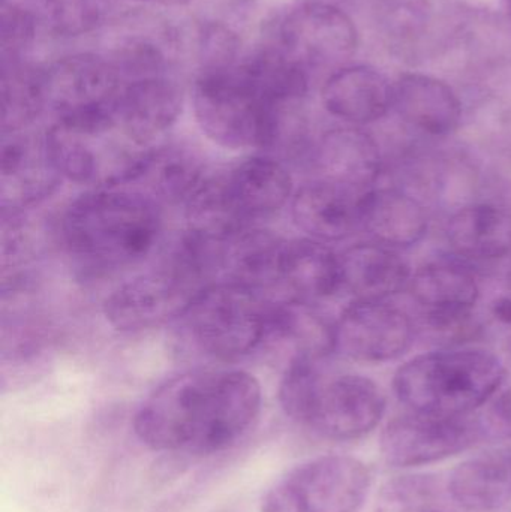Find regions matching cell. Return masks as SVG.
Returning <instances> with one entry per match:
<instances>
[{"instance_id":"obj_1","label":"cell","mask_w":511,"mask_h":512,"mask_svg":"<svg viewBox=\"0 0 511 512\" xmlns=\"http://www.w3.org/2000/svg\"><path fill=\"white\" fill-rule=\"evenodd\" d=\"M260 411V382L251 373L194 370L156 388L135 414L134 429L155 451L213 454L242 439Z\"/></svg>"},{"instance_id":"obj_2","label":"cell","mask_w":511,"mask_h":512,"mask_svg":"<svg viewBox=\"0 0 511 512\" xmlns=\"http://www.w3.org/2000/svg\"><path fill=\"white\" fill-rule=\"evenodd\" d=\"M309 74L266 48L243 62L200 71L192 102L201 131L227 149H273L285 141Z\"/></svg>"},{"instance_id":"obj_3","label":"cell","mask_w":511,"mask_h":512,"mask_svg":"<svg viewBox=\"0 0 511 512\" xmlns=\"http://www.w3.org/2000/svg\"><path fill=\"white\" fill-rule=\"evenodd\" d=\"M162 230L159 204L140 189H95L60 218L59 239L86 277H104L143 261Z\"/></svg>"},{"instance_id":"obj_4","label":"cell","mask_w":511,"mask_h":512,"mask_svg":"<svg viewBox=\"0 0 511 512\" xmlns=\"http://www.w3.org/2000/svg\"><path fill=\"white\" fill-rule=\"evenodd\" d=\"M279 400L288 417L329 441L363 438L386 412V397L372 379L330 373L326 358L290 361L282 376Z\"/></svg>"},{"instance_id":"obj_5","label":"cell","mask_w":511,"mask_h":512,"mask_svg":"<svg viewBox=\"0 0 511 512\" xmlns=\"http://www.w3.org/2000/svg\"><path fill=\"white\" fill-rule=\"evenodd\" d=\"M215 279L212 243L186 230L158 264L108 295L105 318L120 333L162 327L182 318L194 298Z\"/></svg>"},{"instance_id":"obj_6","label":"cell","mask_w":511,"mask_h":512,"mask_svg":"<svg viewBox=\"0 0 511 512\" xmlns=\"http://www.w3.org/2000/svg\"><path fill=\"white\" fill-rule=\"evenodd\" d=\"M506 369L483 349H449L419 355L399 367L396 396L410 411L464 417L482 408L500 390Z\"/></svg>"},{"instance_id":"obj_7","label":"cell","mask_w":511,"mask_h":512,"mask_svg":"<svg viewBox=\"0 0 511 512\" xmlns=\"http://www.w3.org/2000/svg\"><path fill=\"white\" fill-rule=\"evenodd\" d=\"M293 195V179L284 164L255 156L209 176L186 203L188 230L222 240L257 219L275 215Z\"/></svg>"},{"instance_id":"obj_8","label":"cell","mask_w":511,"mask_h":512,"mask_svg":"<svg viewBox=\"0 0 511 512\" xmlns=\"http://www.w3.org/2000/svg\"><path fill=\"white\" fill-rule=\"evenodd\" d=\"M60 176L95 189L134 183L156 147L129 137L114 113L54 120L44 132Z\"/></svg>"},{"instance_id":"obj_9","label":"cell","mask_w":511,"mask_h":512,"mask_svg":"<svg viewBox=\"0 0 511 512\" xmlns=\"http://www.w3.org/2000/svg\"><path fill=\"white\" fill-rule=\"evenodd\" d=\"M275 301L230 282L206 286L182 316L192 345L212 360L239 361L267 345Z\"/></svg>"},{"instance_id":"obj_10","label":"cell","mask_w":511,"mask_h":512,"mask_svg":"<svg viewBox=\"0 0 511 512\" xmlns=\"http://www.w3.org/2000/svg\"><path fill=\"white\" fill-rule=\"evenodd\" d=\"M365 463L323 456L291 469L267 492L261 512H356L371 487Z\"/></svg>"},{"instance_id":"obj_11","label":"cell","mask_w":511,"mask_h":512,"mask_svg":"<svg viewBox=\"0 0 511 512\" xmlns=\"http://www.w3.org/2000/svg\"><path fill=\"white\" fill-rule=\"evenodd\" d=\"M357 45L359 33L350 15L330 3L306 2L279 21L270 48L309 74L344 65Z\"/></svg>"},{"instance_id":"obj_12","label":"cell","mask_w":511,"mask_h":512,"mask_svg":"<svg viewBox=\"0 0 511 512\" xmlns=\"http://www.w3.org/2000/svg\"><path fill=\"white\" fill-rule=\"evenodd\" d=\"M126 80L110 57H62L44 68L47 110L59 119L114 113Z\"/></svg>"},{"instance_id":"obj_13","label":"cell","mask_w":511,"mask_h":512,"mask_svg":"<svg viewBox=\"0 0 511 512\" xmlns=\"http://www.w3.org/2000/svg\"><path fill=\"white\" fill-rule=\"evenodd\" d=\"M485 439L479 418L410 411L393 418L381 435V454L395 468L429 465L470 450Z\"/></svg>"},{"instance_id":"obj_14","label":"cell","mask_w":511,"mask_h":512,"mask_svg":"<svg viewBox=\"0 0 511 512\" xmlns=\"http://www.w3.org/2000/svg\"><path fill=\"white\" fill-rule=\"evenodd\" d=\"M410 316L386 301L356 300L333 325V348L360 363H386L402 357L413 345Z\"/></svg>"},{"instance_id":"obj_15","label":"cell","mask_w":511,"mask_h":512,"mask_svg":"<svg viewBox=\"0 0 511 512\" xmlns=\"http://www.w3.org/2000/svg\"><path fill=\"white\" fill-rule=\"evenodd\" d=\"M59 170L48 152L45 134L17 131L3 134L0 155L2 213H23L47 200L57 188Z\"/></svg>"},{"instance_id":"obj_16","label":"cell","mask_w":511,"mask_h":512,"mask_svg":"<svg viewBox=\"0 0 511 512\" xmlns=\"http://www.w3.org/2000/svg\"><path fill=\"white\" fill-rule=\"evenodd\" d=\"M411 295L425 309L434 330H456L465 325L479 300L473 274L456 262H429L411 276Z\"/></svg>"},{"instance_id":"obj_17","label":"cell","mask_w":511,"mask_h":512,"mask_svg":"<svg viewBox=\"0 0 511 512\" xmlns=\"http://www.w3.org/2000/svg\"><path fill=\"white\" fill-rule=\"evenodd\" d=\"M362 195L330 180L305 183L291 204L294 224L318 242L348 239L362 228Z\"/></svg>"},{"instance_id":"obj_18","label":"cell","mask_w":511,"mask_h":512,"mask_svg":"<svg viewBox=\"0 0 511 512\" xmlns=\"http://www.w3.org/2000/svg\"><path fill=\"white\" fill-rule=\"evenodd\" d=\"M182 89L165 75L128 81L116 104V119L126 134L144 147H156L159 137L179 119Z\"/></svg>"},{"instance_id":"obj_19","label":"cell","mask_w":511,"mask_h":512,"mask_svg":"<svg viewBox=\"0 0 511 512\" xmlns=\"http://www.w3.org/2000/svg\"><path fill=\"white\" fill-rule=\"evenodd\" d=\"M285 240L272 231L246 227L216 243V277L263 292L278 286Z\"/></svg>"},{"instance_id":"obj_20","label":"cell","mask_w":511,"mask_h":512,"mask_svg":"<svg viewBox=\"0 0 511 512\" xmlns=\"http://www.w3.org/2000/svg\"><path fill=\"white\" fill-rule=\"evenodd\" d=\"M278 286L285 300L311 304L342 288L341 255L314 239L285 240L279 262Z\"/></svg>"},{"instance_id":"obj_21","label":"cell","mask_w":511,"mask_h":512,"mask_svg":"<svg viewBox=\"0 0 511 512\" xmlns=\"http://www.w3.org/2000/svg\"><path fill=\"white\" fill-rule=\"evenodd\" d=\"M312 161L320 179L366 192L381 174V153L377 141L359 128L327 131L314 149Z\"/></svg>"},{"instance_id":"obj_22","label":"cell","mask_w":511,"mask_h":512,"mask_svg":"<svg viewBox=\"0 0 511 512\" xmlns=\"http://www.w3.org/2000/svg\"><path fill=\"white\" fill-rule=\"evenodd\" d=\"M321 99L332 116L353 125H366L383 119L393 108V84L377 69L350 66L327 78Z\"/></svg>"},{"instance_id":"obj_23","label":"cell","mask_w":511,"mask_h":512,"mask_svg":"<svg viewBox=\"0 0 511 512\" xmlns=\"http://www.w3.org/2000/svg\"><path fill=\"white\" fill-rule=\"evenodd\" d=\"M393 108L408 125L432 137L453 134L462 119L452 87L423 74H404L393 83Z\"/></svg>"},{"instance_id":"obj_24","label":"cell","mask_w":511,"mask_h":512,"mask_svg":"<svg viewBox=\"0 0 511 512\" xmlns=\"http://www.w3.org/2000/svg\"><path fill=\"white\" fill-rule=\"evenodd\" d=\"M360 209L363 230L387 248H411L428 234L429 219L425 207L399 189L363 192Z\"/></svg>"},{"instance_id":"obj_25","label":"cell","mask_w":511,"mask_h":512,"mask_svg":"<svg viewBox=\"0 0 511 512\" xmlns=\"http://www.w3.org/2000/svg\"><path fill=\"white\" fill-rule=\"evenodd\" d=\"M342 288L356 300L386 301L410 285L411 270L395 249L360 243L341 255Z\"/></svg>"},{"instance_id":"obj_26","label":"cell","mask_w":511,"mask_h":512,"mask_svg":"<svg viewBox=\"0 0 511 512\" xmlns=\"http://www.w3.org/2000/svg\"><path fill=\"white\" fill-rule=\"evenodd\" d=\"M447 486L462 510H500L511 499V451H489L468 459L453 469Z\"/></svg>"},{"instance_id":"obj_27","label":"cell","mask_w":511,"mask_h":512,"mask_svg":"<svg viewBox=\"0 0 511 512\" xmlns=\"http://www.w3.org/2000/svg\"><path fill=\"white\" fill-rule=\"evenodd\" d=\"M446 236L465 258H504L511 254V213L495 204H470L453 213Z\"/></svg>"},{"instance_id":"obj_28","label":"cell","mask_w":511,"mask_h":512,"mask_svg":"<svg viewBox=\"0 0 511 512\" xmlns=\"http://www.w3.org/2000/svg\"><path fill=\"white\" fill-rule=\"evenodd\" d=\"M207 177L206 167L194 152L185 147L165 146L153 150L134 183H143L144 189L140 191L159 206L162 203L186 206Z\"/></svg>"},{"instance_id":"obj_29","label":"cell","mask_w":511,"mask_h":512,"mask_svg":"<svg viewBox=\"0 0 511 512\" xmlns=\"http://www.w3.org/2000/svg\"><path fill=\"white\" fill-rule=\"evenodd\" d=\"M2 129L24 131L47 111L44 68L21 62L2 63Z\"/></svg>"},{"instance_id":"obj_30","label":"cell","mask_w":511,"mask_h":512,"mask_svg":"<svg viewBox=\"0 0 511 512\" xmlns=\"http://www.w3.org/2000/svg\"><path fill=\"white\" fill-rule=\"evenodd\" d=\"M449 486L435 475L405 474L381 487L375 512H453Z\"/></svg>"},{"instance_id":"obj_31","label":"cell","mask_w":511,"mask_h":512,"mask_svg":"<svg viewBox=\"0 0 511 512\" xmlns=\"http://www.w3.org/2000/svg\"><path fill=\"white\" fill-rule=\"evenodd\" d=\"M39 24L57 36H80L99 29L107 20L111 0H18Z\"/></svg>"},{"instance_id":"obj_32","label":"cell","mask_w":511,"mask_h":512,"mask_svg":"<svg viewBox=\"0 0 511 512\" xmlns=\"http://www.w3.org/2000/svg\"><path fill=\"white\" fill-rule=\"evenodd\" d=\"M39 24L32 12L18 0H2L0 56L2 63L21 62L35 41Z\"/></svg>"},{"instance_id":"obj_33","label":"cell","mask_w":511,"mask_h":512,"mask_svg":"<svg viewBox=\"0 0 511 512\" xmlns=\"http://www.w3.org/2000/svg\"><path fill=\"white\" fill-rule=\"evenodd\" d=\"M426 0H380L378 15L390 35L413 38L420 35L429 21Z\"/></svg>"},{"instance_id":"obj_34","label":"cell","mask_w":511,"mask_h":512,"mask_svg":"<svg viewBox=\"0 0 511 512\" xmlns=\"http://www.w3.org/2000/svg\"><path fill=\"white\" fill-rule=\"evenodd\" d=\"M201 71L234 65L239 54V39L221 24H204L198 30Z\"/></svg>"},{"instance_id":"obj_35","label":"cell","mask_w":511,"mask_h":512,"mask_svg":"<svg viewBox=\"0 0 511 512\" xmlns=\"http://www.w3.org/2000/svg\"><path fill=\"white\" fill-rule=\"evenodd\" d=\"M488 403L479 418L483 436L495 441H511V385L498 396L495 394Z\"/></svg>"},{"instance_id":"obj_36","label":"cell","mask_w":511,"mask_h":512,"mask_svg":"<svg viewBox=\"0 0 511 512\" xmlns=\"http://www.w3.org/2000/svg\"><path fill=\"white\" fill-rule=\"evenodd\" d=\"M492 313H494L495 318L500 319L501 322L511 324V298H498L494 306H492Z\"/></svg>"},{"instance_id":"obj_37","label":"cell","mask_w":511,"mask_h":512,"mask_svg":"<svg viewBox=\"0 0 511 512\" xmlns=\"http://www.w3.org/2000/svg\"><path fill=\"white\" fill-rule=\"evenodd\" d=\"M132 2L150 3L159 6H182L188 5L192 0H132Z\"/></svg>"},{"instance_id":"obj_38","label":"cell","mask_w":511,"mask_h":512,"mask_svg":"<svg viewBox=\"0 0 511 512\" xmlns=\"http://www.w3.org/2000/svg\"><path fill=\"white\" fill-rule=\"evenodd\" d=\"M509 2L511 3V0H509Z\"/></svg>"}]
</instances>
